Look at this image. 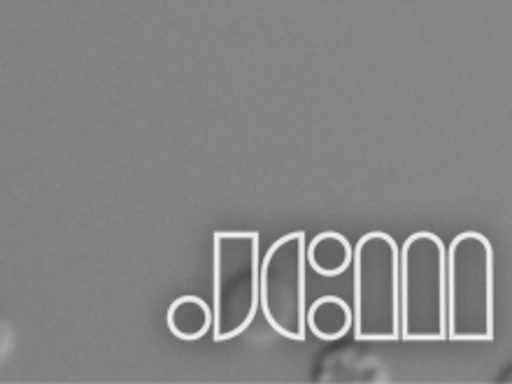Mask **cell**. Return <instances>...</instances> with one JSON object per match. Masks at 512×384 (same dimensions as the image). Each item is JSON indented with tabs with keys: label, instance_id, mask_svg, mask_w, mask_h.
<instances>
[{
	"label": "cell",
	"instance_id": "1",
	"mask_svg": "<svg viewBox=\"0 0 512 384\" xmlns=\"http://www.w3.org/2000/svg\"><path fill=\"white\" fill-rule=\"evenodd\" d=\"M447 340H494V247L478 231H464L445 247Z\"/></svg>",
	"mask_w": 512,
	"mask_h": 384
},
{
	"label": "cell",
	"instance_id": "8",
	"mask_svg": "<svg viewBox=\"0 0 512 384\" xmlns=\"http://www.w3.org/2000/svg\"><path fill=\"white\" fill-rule=\"evenodd\" d=\"M305 326L324 343H336L352 331V308L338 296H322L305 310Z\"/></svg>",
	"mask_w": 512,
	"mask_h": 384
},
{
	"label": "cell",
	"instance_id": "5",
	"mask_svg": "<svg viewBox=\"0 0 512 384\" xmlns=\"http://www.w3.org/2000/svg\"><path fill=\"white\" fill-rule=\"evenodd\" d=\"M303 231L287 233L268 247L266 256L259 263V310L266 317V324L287 340L303 343L308 336L305 326V259Z\"/></svg>",
	"mask_w": 512,
	"mask_h": 384
},
{
	"label": "cell",
	"instance_id": "6",
	"mask_svg": "<svg viewBox=\"0 0 512 384\" xmlns=\"http://www.w3.org/2000/svg\"><path fill=\"white\" fill-rule=\"evenodd\" d=\"M312 380L317 384H384L387 364L361 347H331L319 357Z\"/></svg>",
	"mask_w": 512,
	"mask_h": 384
},
{
	"label": "cell",
	"instance_id": "4",
	"mask_svg": "<svg viewBox=\"0 0 512 384\" xmlns=\"http://www.w3.org/2000/svg\"><path fill=\"white\" fill-rule=\"evenodd\" d=\"M401 338L447 340L445 245L436 233H412L401 247Z\"/></svg>",
	"mask_w": 512,
	"mask_h": 384
},
{
	"label": "cell",
	"instance_id": "9",
	"mask_svg": "<svg viewBox=\"0 0 512 384\" xmlns=\"http://www.w3.org/2000/svg\"><path fill=\"white\" fill-rule=\"evenodd\" d=\"M168 331L184 343H194L210 333L212 308L201 296H180L170 303L166 315Z\"/></svg>",
	"mask_w": 512,
	"mask_h": 384
},
{
	"label": "cell",
	"instance_id": "2",
	"mask_svg": "<svg viewBox=\"0 0 512 384\" xmlns=\"http://www.w3.org/2000/svg\"><path fill=\"white\" fill-rule=\"evenodd\" d=\"M352 333L359 343L401 338V247L384 231H371L352 247Z\"/></svg>",
	"mask_w": 512,
	"mask_h": 384
},
{
	"label": "cell",
	"instance_id": "10",
	"mask_svg": "<svg viewBox=\"0 0 512 384\" xmlns=\"http://www.w3.org/2000/svg\"><path fill=\"white\" fill-rule=\"evenodd\" d=\"M14 343H17V333H14L12 319L0 310V364H5L14 352Z\"/></svg>",
	"mask_w": 512,
	"mask_h": 384
},
{
	"label": "cell",
	"instance_id": "7",
	"mask_svg": "<svg viewBox=\"0 0 512 384\" xmlns=\"http://www.w3.org/2000/svg\"><path fill=\"white\" fill-rule=\"evenodd\" d=\"M308 268L322 277H338L352 266V243L343 233L324 231L305 245Z\"/></svg>",
	"mask_w": 512,
	"mask_h": 384
},
{
	"label": "cell",
	"instance_id": "3",
	"mask_svg": "<svg viewBox=\"0 0 512 384\" xmlns=\"http://www.w3.org/2000/svg\"><path fill=\"white\" fill-rule=\"evenodd\" d=\"M261 238L256 231L212 236V340L243 336L259 312Z\"/></svg>",
	"mask_w": 512,
	"mask_h": 384
}]
</instances>
